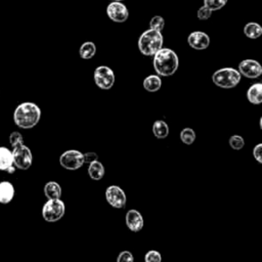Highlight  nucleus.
<instances>
[{"instance_id": "nucleus-1", "label": "nucleus", "mask_w": 262, "mask_h": 262, "mask_svg": "<svg viewBox=\"0 0 262 262\" xmlns=\"http://www.w3.org/2000/svg\"><path fill=\"white\" fill-rule=\"evenodd\" d=\"M41 119L40 107L31 101L19 103L13 112V122L21 129L35 127Z\"/></svg>"}, {"instance_id": "nucleus-2", "label": "nucleus", "mask_w": 262, "mask_h": 262, "mask_svg": "<svg viewBox=\"0 0 262 262\" xmlns=\"http://www.w3.org/2000/svg\"><path fill=\"white\" fill-rule=\"evenodd\" d=\"M152 56V66L159 76L169 77L175 74L178 69L179 59L174 50L162 47Z\"/></svg>"}, {"instance_id": "nucleus-3", "label": "nucleus", "mask_w": 262, "mask_h": 262, "mask_svg": "<svg viewBox=\"0 0 262 262\" xmlns=\"http://www.w3.org/2000/svg\"><path fill=\"white\" fill-rule=\"evenodd\" d=\"M164 38L162 32L149 29L144 31L137 42L139 51L146 56H152L159 49L163 47Z\"/></svg>"}, {"instance_id": "nucleus-4", "label": "nucleus", "mask_w": 262, "mask_h": 262, "mask_svg": "<svg viewBox=\"0 0 262 262\" xmlns=\"http://www.w3.org/2000/svg\"><path fill=\"white\" fill-rule=\"evenodd\" d=\"M242 75L233 68H222L214 72L212 75L213 83L224 89H230L235 87L241 82Z\"/></svg>"}, {"instance_id": "nucleus-5", "label": "nucleus", "mask_w": 262, "mask_h": 262, "mask_svg": "<svg viewBox=\"0 0 262 262\" xmlns=\"http://www.w3.org/2000/svg\"><path fill=\"white\" fill-rule=\"evenodd\" d=\"M66 213V205L60 199H48L42 207V217L45 221L53 223L60 220Z\"/></svg>"}, {"instance_id": "nucleus-6", "label": "nucleus", "mask_w": 262, "mask_h": 262, "mask_svg": "<svg viewBox=\"0 0 262 262\" xmlns=\"http://www.w3.org/2000/svg\"><path fill=\"white\" fill-rule=\"evenodd\" d=\"M12 158L13 165L20 170H28L33 163V155L31 149L23 144H19L15 147H12Z\"/></svg>"}, {"instance_id": "nucleus-7", "label": "nucleus", "mask_w": 262, "mask_h": 262, "mask_svg": "<svg viewBox=\"0 0 262 262\" xmlns=\"http://www.w3.org/2000/svg\"><path fill=\"white\" fill-rule=\"evenodd\" d=\"M93 78H94L95 85L102 90L111 89L116 80L114 71L106 66L97 67L94 70Z\"/></svg>"}, {"instance_id": "nucleus-8", "label": "nucleus", "mask_w": 262, "mask_h": 262, "mask_svg": "<svg viewBox=\"0 0 262 262\" xmlns=\"http://www.w3.org/2000/svg\"><path fill=\"white\" fill-rule=\"evenodd\" d=\"M59 164L67 170H77L84 164L83 154L77 149H69L59 157Z\"/></svg>"}, {"instance_id": "nucleus-9", "label": "nucleus", "mask_w": 262, "mask_h": 262, "mask_svg": "<svg viewBox=\"0 0 262 262\" xmlns=\"http://www.w3.org/2000/svg\"><path fill=\"white\" fill-rule=\"evenodd\" d=\"M105 200L115 209L125 208L127 196L125 191L118 185H110L105 189Z\"/></svg>"}, {"instance_id": "nucleus-10", "label": "nucleus", "mask_w": 262, "mask_h": 262, "mask_svg": "<svg viewBox=\"0 0 262 262\" xmlns=\"http://www.w3.org/2000/svg\"><path fill=\"white\" fill-rule=\"evenodd\" d=\"M106 14L115 23H124L129 16V11L121 1H113L106 7Z\"/></svg>"}, {"instance_id": "nucleus-11", "label": "nucleus", "mask_w": 262, "mask_h": 262, "mask_svg": "<svg viewBox=\"0 0 262 262\" xmlns=\"http://www.w3.org/2000/svg\"><path fill=\"white\" fill-rule=\"evenodd\" d=\"M241 75L249 79H256L262 75V67L255 59H244L238 64Z\"/></svg>"}, {"instance_id": "nucleus-12", "label": "nucleus", "mask_w": 262, "mask_h": 262, "mask_svg": "<svg viewBox=\"0 0 262 262\" xmlns=\"http://www.w3.org/2000/svg\"><path fill=\"white\" fill-rule=\"evenodd\" d=\"M187 43L195 50H204L210 45V37L205 32L194 31L188 35Z\"/></svg>"}, {"instance_id": "nucleus-13", "label": "nucleus", "mask_w": 262, "mask_h": 262, "mask_svg": "<svg viewBox=\"0 0 262 262\" xmlns=\"http://www.w3.org/2000/svg\"><path fill=\"white\" fill-rule=\"evenodd\" d=\"M125 220H126L127 227L133 232L140 231L144 224L141 213L135 209H131L126 213Z\"/></svg>"}, {"instance_id": "nucleus-14", "label": "nucleus", "mask_w": 262, "mask_h": 262, "mask_svg": "<svg viewBox=\"0 0 262 262\" xmlns=\"http://www.w3.org/2000/svg\"><path fill=\"white\" fill-rule=\"evenodd\" d=\"M14 186L11 182L3 180L0 181V204H9L14 198Z\"/></svg>"}, {"instance_id": "nucleus-15", "label": "nucleus", "mask_w": 262, "mask_h": 262, "mask_svg": "<svg viewBox=\"0 0 262 262\" xmlns=\"http://www.w3.org/2000/svg\"><path fill=\"white\" fill-rule=\"evenodd\" d=\"M247 98L253 104H260L262 102V84H252L247 91Z\"/></svg>"}, {"instance_id": "nucleus-16", "label": "nucleus", "mask_w": 262, "mask_h": 262, "mask_svg": "<svg viewBox=\"0 0 262 262\" xmlns=\"http://www.w3.org/2000/svg\"><path fill=\"white\" fill-rule=\"evenodd\" d=\"M104 172H105L104 167H103L102 163L99 162L98 160L89 163L88 175L90 176L91 179L96 180V181L100 180L104 176Z\"/></svg>"}, {"instance_id": "nucleus-17", "label": "nucleus", "mask_w": 262, "mask_h": 262, "mask_svg": "<svg viewBox=\"0 0 262 262\" xmlns=\"http://www.w3.org/2000/svg\"><path fill=\"white\" fill-rule=\"evenodd\" d=\"M162 86V80L159 75H149L143 80V88L148 92H157Z\"/></svg>"}, {"instance_id": "nucleus-18", "label": "nucleus", "mask_w": 262, "mask_h": 262, "mask_svg": "<svg viewBox=\"0 0 262 262\" xmlns=\"http://www.w3.org/2000/svg\"><path fill=\"white\" fill-rule=\"evenodd\" d=\"M12 165V151L6 146H0V171H5Z\"/></svg>"}, {"instance_id": "nucleus-19", "label": "nucleus", "mask_w": 262, "mask_h": 262, "mask_svg": "<svg viewBox=\"0 0 262 262\" xmlns=\"http://www.w3.org/2000/svg\"><path fill=\"white\" fill-rule=\"evenodd\" d=\"M61 187L55 181H49L44 185V194L47 199H60Z\"/></svg>"}, {"instance_id": "nucleus-20", "label": "nucleus", "mask_w": 262, "mask_h": 262, "mask_svg": "<svg viewBox=\"0 0 262 262\" xmlns=\"http://www.w3.org/2000/svg\"><path fill=\"white\" fill-rule=\"evenodd\" d=\"M151 130H152V134L159 139H164L169 134V126L163 120L155 121L154 124H152V129Z\"/></svg>"}, {"instance_id": "nucleus-21", "label": "nucleus", "mask_w": 262, "mask_h": 262, "mask_svg": "<svg viewBox=\"0 0 262 262\" xmlns=\"http://www.w3.org/2000/svg\"><path fill=\"white\" fill-rule=\"evenodd\" d=\"M244 34L250 39H257L262 35V27L257 23L250 21L244 27Z\"/></svg>"}, {"instance_id": "nucleus-22", "label": "nucleus", "mask_w": 262, "mask_h": 262, "mask_svg": "<svg viewBox=\"0 0 262 262\" xmlns=\"http://www.w3.org/2000/svg\"><path fill=\"white\" fill-rule=\"evenodd\" d=\"M96 53V46L93 42L87 41L84 42L79 49V55L83 59H90L92 58Z\"/></svg>"}, {"instance_id": "nucleus-23", "label": "nucleus", "mask_w": 262, "mask_h": 262, "mask_svg": "<svg viewBox=\"0 0 262 262\" xmlns=\"http://www.w3.org/2000/svg\"><path fill=\"white\" fill-rule=\"evenodd\" d=\"M180 139L185 144H191L195 140V132L192 128L186 127L180 131Z\"/></svg>"}, {"instance_id": "nucleus-24", "label": "nucleus", "mask_w": 262, "mask_h": 262, "mask_svg": "<svg viewBox=\"0 0 262 262\" xmlns=\"http://www.w3.org/2000/svg\"><path fill=\"white\" fill-rule=\"evenodd\" d=\"M228 143L232 149L239 150L245 146V140L241 135H232L228 139Z\"/></svg>"}, {"instance_id": "nucleus-25", "label": "nucleus", "mask_w": 262, "mask_h": 262, "mask_svg": "<svg viewBox=\"0 0 262 262\" xmlns=\"http://www.w3.org/2000/svg\"><path fill=\"white\" fill-rule=\"evenodd\" d=\"M164 27H165V19H164V17H162L160 15H155V16L151 17V19L149 21V29L162 32Z\"/></svg>"}, {"instance_id": "nucleus-26", "label": "nucleus", "mask_w": 262, "mask_h": 262, "mask_svg": "<svg viewBox=\"0 0 262 262\" xmlns=\"http://www.w3.org/2000/svg\"><path fill=\"white\" fill-rule=\"evenodd\" d=\"M228 0H204V5L209 7L212 11L218 10L225 6Z\"/></svg>"}, {"instance_id": "nucleus-27", "label": "nucleus", "mask_w": 262, "mask_h": 262, "mask_svg": "<svg viewBox=\"0 0 262 262\" xmlns=\"http://www.w3.org/2000/svg\"><path fill=\"white\" fill-rule=\"evenodd\" d=\"M9 143L11 145V147H15L19 144H23L24 143V137L23 135L17 132V131H14V132H11L9 134Z\"/></svg>"}, {"instance_id": "nucleus-28", "label": "nucleus", "mask_w": 262, "mask_h": 262, "mask_svg": "<svg viewBox=\"0 0 262 262\" xmlns=\"http://www.w3.org/2000/svg\"><path fill=\"white\" fill-rule=\"evenodd\" d=\"M162 260V256L159 251L156 250H150L146 252L144 255V261L145 262H160Z\"/></svg>"}, {"instance_id": "nucleus-29", "label": "nucleus", "mask_w": 262, "mask_h": 262, "mask_svg": "<svg viewBox=\"0 0 262 262\" xmlns=\"http://www.w3.org/2000/svg\"><path fill=\"white\" fill-rule=\"evenodd\" d=\"M212 12H213V11H212L209 7H207L206 5H203L202 7L199 8V10H198V12H196V16H198V18L201 19V20H206V19H208V18L211 17Z\"/></svg>"}, {"instance_id": "nucleus-30", "label": "nucleus", "mask_w": 262, "mask_h": 262, "mask_svg": "<svg viewBox=\"0 0 262 262\" xmlns=\"http://www.w3.org/2000/svg\"><path fill=\"white\" fill-rule=\"evenodd\" d=\"M118 262H133L134 261V257L132 255L131 252L129 251H123L119 254L118 258H117Z\"/></svg>"}, {"instance_id": "nucleus-31", "label": "nucleus", "mask_w": 262, "mask_h": 262, "mask_svg": "<svg viewBox=\"0 0 262 262\" xmlns=\"http://www.w3.org/2000/svg\"><path fill=\"white\" fill-rule=\"evenodd\" d=\"M253 156L259 164H262V143H258L255 145V147L253 148Z\"/></svg>"}, {"instance_id": "nucleus-32", "label": "nucleus", "mask_w": 262, "mask_h": 262, "mask_svg": "<svg viewBox=\"0 0 262 262\" xmlns=\"http://www.w3.org/2000/svg\"><path fill=\"white\" fill-rule=\"evenodd\" d=\"M83 157H84V163H91L93 161H96L98 160V156L96 152L94 151H88V152H85L83 154Z\"/></svg>"}, {"instance_id": "nucleus-33", "label": "nucleus", "mask_w": 262, "mask_h": 262, "mask_svg": "<svg viewBox=\"0 0 262 262\" xmlns=\"http://www.w3.org/2000/svg\"><path fill=\"white\" fill-rule=\"evenodd\" d=\"M15 170H16V167H15L14 165H12V166H10L9 168H7V169L5 170V172H7L8 174H13V173L15 172Z\"/></svg>"}, {"instance_id": "nucleus-34", "label": "nucleus", "mask_w": 262, "mask_h": 262, "mask_svg": "<svg viewBox=\"0 0 262 262\" xmlns=\"http://www.w3.org/2000/svg\"><path fill=\"white\" fill-rule=\"evenodd\" d=\"M113 1H123V0H113Z\"/></svg>"}]
</instances>
